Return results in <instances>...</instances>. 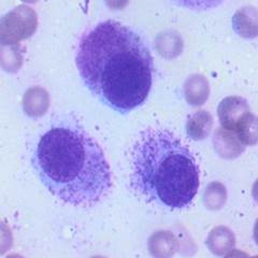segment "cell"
Segmentation results:
<instances>
[{
	"label": "cell",
	"mask_w": 258,
	"mask_h": 258,
	"mask_svg": "<svg viewBox=\"0 0 258 258\" xmlns=\"http://www.w3.org/2000/svg\"><path fill=\"white\" fill-rule=\"evenodd\" d=\"M76 63L85 86L111 109L128 113L147 100L154 71L150 47L124 24L104 21L85 30Z\"/></svg>",
	"instance_id": "obj_1"
},
{
	"label": "cell",
	"mask_w": 258,
	"mask_h": 258,
	"mask_svg": "<svg viewBox=\"0 0 258 258\" xmlns=\"http://www.w3.org/2000/svg\"><path fill=\"white\" fill-rule=\"evenodd\" d=\"M32 164L45 187L64 204L92 208L113 188L102 149L76 119L59 120L41 135Z\"/></svg>",
	"instance_id": "obj_2"
},
{
	"label": "cell",
	"mask_w": 258,
	"mask_h": 258,
	"mask_svg": "<svg viewBox=\"0 0 258 258\" xmlns=\"http://www.w3.org/2000/svg\"><path fill=\"white\" fill-rule=\"evenodd\" d=\"M131 185L148 203L167 209L191 205L200 185L190 150L164 127L142 131L131 151Z\"/></svg>",
	"instance_id": "obj_3"
},
{
	"label": "cell",
	"mask_w": 258,
	"mask_h": 258,
	"mask_svg": "<svg viewBox=\"0 0 258 258\" xmlns=\"http://www.w3.org/2000/svg\"><path fill=\"white\" fill-rule=\"evenodd\" d=\"M249 112L247 101L242 97L231 96L221 101L217 108V115L223 128L236 132L237 127Z\"/></svg>",
	"instance_id": "obj_4"
},
{
	"label": "cell",
	"mask_w": 258,
	"mask_h": 258,
	"mask_svg": "<svg viewBox=\"0 0 258 258\" xmlns=\"http://www.w3.org/2000/svg\"><path fill=\"white\" fill-rule=\"evenodd\" d=\"M214 149L217 154L225 159H233L239 157L245 150L236 132L219 128L214 135Z\"/></svg>",
	"instance_id": "obj_5"
},
{
	"label": "cell",
	"mask_w": 258,
	"mask_h": 258,
	"mask_svg": "<svg viewBox=\"0 0 258 258\" xmlns=\"http://www.w3.org/2000/svg\"><path fill=\"white\" fill-rule=\"evenodd\" d=\"M207 245L210 252L216 256H224L231 252L236 245V237L226 226H217L210 231Z\"/></svg>",
	"instance_id": "obj_6"
},
{
	"label": "cell",
	"mask_w": 258,
	"mask_h": 258,
	"mask_svg": "<svg viewBox=\"0 0 258 258\" xmlns=\"http://www.w3.org/2000/svg\"><path fill=\"white\" fill-rule=\"evenodd\" d=\"M176 248L177 241L169 231H157L149 240V251L154 258H171Z\"/></svg>",
	"instance_id": "obj_7"
},
{
	"label": "cell",
	"mask_w": 258,
	"mask_h": 258,
	"mask_svg": "<svg viewBox=\"0 0 258 258\" xmlns=\"http://www.w3.org/2000/svg\"><path fill=\"white\" fill-rule=\"evenodd\" d=\"M212 126V115L206 110H200L188 116L186 123V133L192 140H204L211 133Z\"/></svg>",
	"instance_id": "obj_8"
},
{
	"label": "cell",
	"mask_w": 258,
	"mask_h": 258,
	"mask_svg": "<svg viewBox=\"0 0 258 258\" xmlns=\"http://www.w3.org/2000/svg\"><path fill=\"white\" fill-rule=\"evenodd\" d=\"M24 111L31 117L43 115L48 108V95L40 87L30 88L24 96Z\"/></svg>",
	"instance_id": "obj_9"
},
{
	"label": "cell",
	"mask_w": 258,
	"mask_h": 258,
	"mask_svg": "<svg viewBox=\"0 0 258 258\" xmlns=\"http://www.w3.org/2000/svg\"><path fill=\"white\" fill-rule=\"evenodd\" d=\"M186 101L191 106H201L208 99L209 87L206 79L201 76H192L184 85Z\"/></svg>",
	"instance_id": "obj_10"
},
{
	"label": "cell",
	"mask_w": 258,
	"mask_h": 258,
	"mask_svg": "<svg viewBox=\"0 0 258 258\" xmlns=\"http://www.w3.org/2000/svg\"><path fill=\"white\" fill-rule=\"evenodd\" d=\"M227 201V190L220 182L210 183L204 192V204L207 209L216 211L222 209Z\"/></svg>",
	"instance_id": "obj_11"
},
{
	"label": "cell",
	"mask_w": 258,
	"mask_h": 258,
	"mask_svg": "<svg viewBox=\"0 0 258 258\" xmlns=\"http://www.w3.org/2000/svg\"><path fill=\"white\" fill-rule=\"evenodd\" d=\"M236 133L244 145H256L258 143V116L248 113L241 120Z\"/></svg>",
	"instance_id": "obj_12"
},
{
	"label": "cell",
	"mask_w": 258,
	"mask_h": 258,
	"mask_svg": "<svg viewBox=\"0 0 258 258\" xmlns=\"http://www.w3.org/2000/svg\"><path fill=\"white\" fill-rule=\"evenodd\" d=\"M177 5L194 11H207L219 7L225 0H173Z\"/></svg>",
	"instance_id": "obj_13"
},
{
	"label": "cell",
	"mask_w": 258,
	"mask_h": 258,
	"mask_svg": "<svg viewBox=\"0 0 258 258\" xmlns=\"http://www.w3.org/2000/svg\"><path fill=\"white\" fill-rule=\"evenodd\" d=\"M104 2H106L107 6L110 8V9L119 10L126 7L129 0H104Z\"/></svg>",
	"instance_id": "obj_14"
},
{
	"label": "cell",
	"mask_w": 258,
	"mask_h": 258,
	"mask_svg": "<svg viewBox=\"0 0 258 258\" xmlns=\"http://www.w3.org/2000/svg\"><path fill=\"white\" fill-rule=\"evenodd\" d=\"M224 258H249V256L246 253L240 251V249H232L231 252L226 254Z\"/></svg>",
	"instance_id": "obj_15"
},
{
	"label": "cell",
	"mask_w": 258,
	"mask_h": 258,
	"mask_svg": "<svg viewBox=\"0 0 258 258\" xmlns=\"http://www.w3.org/2000/svg\"><path fill=\"white\" fill-rule=\"evenodd\" d=\"M252 195H253L254 200L256 201V204L258 205V179L255 181V183H254V185H253Z\"/></svg>",
	"instance_id": "obj_16"
},
{
	"label": "cell",
	"mask_w": 258,
	"mask_h": 258,
	"mask_svg": "<svg viewBox=\"0 0 258 258\" xmlns=\"http://www.w3.org/2000/svg\"><path fill=\"white\" fill-rule=\"evenodd\" d=\"M253 237H254V240L256 242V244L258 245V219L255 223V226H254V232H253Z\"/></svg>",
	"instance_id": "obj_17"
},
{
	"label": "cell",
	"mask_w": 258,
	"mask_h": 258,
	"mask_svg": "<svg viewBox=\"0 0 258 258\" xmlns=\"http://www.w3.org/2000/svg\"><path fill=\"white\" fill-rule=\"evenodd\" d=\"M7 258H23L22 256H20V255H10V256H8Z\"/></svg>",
	"instance_id": "obj_18"
},
{
	"label": "cell",
	"mask_w": 258,
	"mask_h": 258,
	"mask_svg": "<svg viewBox=\"0 0 258 258\" xmlns=\"http://www.w3.org/2000/svg\"><path fill=\"white\" fill-rule=\"evenodd\" d=\"M23 2H25V3H37L38 0H23Z\"/></svg>",
	"instance_id": "obj_19"
},
{
	"label": "cell",
	"mask_w": 258,
	"mask_h": 258,
	"mask_svg": "<svg viewBox=\"0 0 258 258\" xmlns=\"http://www.w3.org/2000/svg\"><path fill=\"white\" fill-rule=\"evenodd\" d=\"M92 258H106V257H101V256H96V257H92Z\"/></svg>",
	"instance_id": "obj_20"
},
{
	"label": "cell",
	"mask_w": 258,
	"mask_h": 258,
	"mask_svg": "<svg viewBox=\"0 0 258 258\" xmlns=\"http://www.w3.org/2000/svg\"><path fill=\"white\" fill-rule=\"evenodd\" d=\"M249 258H258V255H256V256H253V257H249Z\"/></svg>",
	"instance_id": "obj_21"
}]
</instances>
